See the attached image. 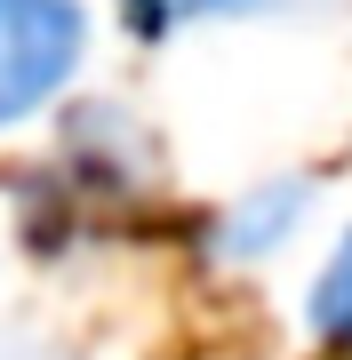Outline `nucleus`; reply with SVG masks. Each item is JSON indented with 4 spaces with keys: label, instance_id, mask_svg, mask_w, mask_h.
Wrapping results in <instances>:
<instances>
[{
    "label": "nucleus",
    "instance_id": "1",
    "mask_svg": "<svg viewBox=\"0 0 352 360\" xmlns=\"http://www.w3.org/2000/svg\"><path fill=\"white\" fill-rule=\"evenodd\" d=\"M89 65L80 0H0V129L40 120Z\"/></svg>",
    "mask_w": 352,
    "mask_h": 360
},
{
    "label": "nucleus",
    "instance_id": "2",
    "mask_svg": "<svg viewBox=\"0 0 352 360\" xmlns=\"http://www.w3.org/2000/svg\"><path fill=\"white\" fill-rule=\"evenodd\" d=\"M304 208H313V184H296V176L256 184V193H240L216 217V248L233 264H264V257H280V248L304 232Z\"/></svg>",
    "mask_w": 352,
    "mask_h": 360
},
{
    "label": "nucleus",
    "instance_id": "3",
    "mask_svg": "<svg viewBox=\"0 0 352 360\" xmlns=\"http://www.w3.org/2000/svg\"><path fill=\"white\" fill-rule=\"evenodd\" d=\"M304 328H313L320 345L352 352V224L337 232V248H328V257H320L313 288H304Z\"/></svg>",
    "mask_w": 352,
    "mask_h": 360
},
{
    "label": "nucleus",
    "instance_id": "4",
    "mask_svg": "<svg viewBox=\"0 0 352 360\" xmlns=\"http://www.w3.org/2000/svg\"><path fill=\"white\" fill-rule=\"evenodd\" d=\"M280 0H120V16L144 32V40H169L184 25H233V16H264Z\"/></svg>",
    "mask_w": 352,
    "mask_h": 360
}]
</instances>
